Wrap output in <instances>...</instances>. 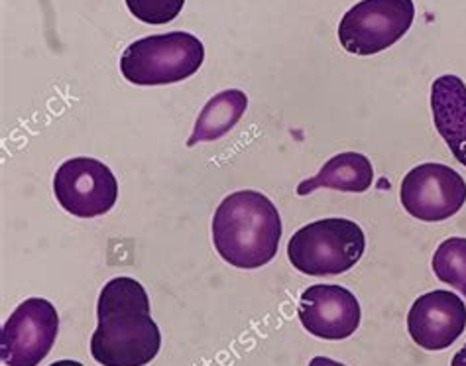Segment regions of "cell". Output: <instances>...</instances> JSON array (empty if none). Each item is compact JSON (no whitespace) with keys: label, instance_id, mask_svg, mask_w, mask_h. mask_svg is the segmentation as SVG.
<instances>
[{"label":"cell","instance_id":"cell-3","mask_svg":"<svg viewBox=\"0 0 466 366\" xmlns=\"http://www.w3.org/2000/svg\"><path fill=\"white\" fill-rule=\"evenodd\" d=\"M364 230L350 219H321L301 227L288 244V259L308 276H339L362 259Z\"/></svg>","mask_w":466,"mask_h":366},{"label":"cell","instance_id":"cell-8","mask_svg":"<svg viewBox=\"0 0 466 366\" xmlns=\"http://www.w3.org/2000/svg\"><path fill=\"white\" fill-rule=\"evenodd\" d=\"M400 198L403 209L420 221H445L466 203V181L452 168L429 162L403 178Z\"/></svg>","mask_w":466,"mask_h":366},{"label":"cell","instance_id":"cell-4","mask_svg":"<svg viewBox=\"0 0 466 366\" xmlns=\"http://www.w3.org/2000/svg\"><path fill=\"white\" fill-rule=\"evenodd\" d=\"M205 47L198 36L169 32L132 42L120 57V73L134 85H169L199 71Z\"/></svg>","mask_w":466,"mask_h":366},{"label":"cell","instance_id":"cell-2","mask_svg":"<svg viewBox=\"0 0 466 366\" xmlns=\"http://www.w3.org/2000/svg\"><path fill=\"white\" fill-rule=\"evenodd\" d=\"M281 217L264 193L242 189L227 195L213 217V244L220 259L242 270L274 260Z\"/></svg>","mask_w":466,"mask_h":366},{"label":"cell","instance_id":"cell-15","mask_svg":"<svg viewBox=\"0 0 466 366\" xmlns=\"http://www.w3.org/2000/svg\"><path fill=\"white\" fill-rule=\"evenodd\" d=\"M186 0H127L132 16L146 24H167L179 16Z\"/></svg>","mask_w":466,"mask_h":366},{"label":"cell","instance_id":"cell-16","mask_svg":"<svg viewBox=\"0 0 466 366\" xmlns=\"http://www.w3.org/2000/svg\"><path fill=\"white\" fill-rule=\"evenodd\" d=\"M309 366H347V364H340V362H337V361H333V359H329V357H315V359L309 362Z\"/></svg>","mask_w":466,"mask_h":366},{"label":"cell","instance_id":"cell-11","mask_svg":"<svg viewBox=\"0 0 466 366\" xmlns=\"http://www.w3.org/2000/svg\"><path fill=\"white\" fill-rule=\"evenodd\" d=\"M431 113L435 128L457 162L466 168V83L443 76L431 85Z\"/></svg>","mask_w":466,"mask_h":366},{"label":"cell","instance_id":"cell-18","mask_svg":"<svg viewBox=\"0 0 466 366\" xmlns=\"http://www.w3.org/2000/svg\"><path fill=\"white\" fill-rule=\"evenodd\" d=\"M50 366H83V364L77 362V361H57V362H54Z\"/></svg>","mask_w":466,"mask_h":366},{"label":"cell","instance_id":"cell-14","mask_svg":"<svg viewBox=\"0 0 466 366\" xmlns=\"http://www.w3.org/2000/svg\"><path fill=\"white\" fill-rule=\"evenodd\" d=\"M433 272L441 282L466 298V239L451 237L439 244L433 254Z\"/></svg>","mask_w":466,"mask_h":366},{"label":"cell","instance_id":"cell-12","mask_svg":"<svg viewBox=\"0 0 466 366\" xmlns=\"http://www.w3.org/2000/svg\"><path fill=\"white\" fill-rule=\"evenodd\" d=\"M372 181L374 168L364 154L342 152L330 158L315 178L301 181L298 186V195H309L317 189L362 193L372 186Z\"/></svg>","mask_w":466,"mask_h":366},{"label":"cell","instance_id":"cell-17","mask_svg":"<svg viewBox=\"0 0 466 366\" xmlns=\"http://www.w3.org/2000/svg\"><path fill=\"white\" fill-rule=\"evenodd\" d=\"M451 366H466V345L451 361Z\"/></svg>","mask_w":466,"mask_h":366},{"label":"cell","instance_id":"cell-7","mask_svg":"<svg viewBox=\"0 0 466 366\" xmlns=\"http://www.w3.org/2000/svg\"><path fill=\"white\" fill-rule=\"evenodd\" d=\"M59 331V315L42 298L22 301L0 331V357L6 366H38L52 351Z\"/></svg>","mask_w":466,"mask_h":366},{"label":"cell","instance_id":"cell-9","mask_svg":"<svg viewBox=\"0 0 466 366\" xmlns=\"http://www.w3.org/2000/svg\"><path fill=\"white\" fill-rule=\"evenodd\" d=\"M298 315L311 335L325 341H342L360 325V303L347 288L315 284L301 294Z\"/></svg>","mask_w":466,"mask_h":366},{"label":"cell","instance_id":"cell-5","mask_svg":"<svg viewBox=\"0 0 466 366\" xmlns=\"http://www.w3.org/2000/svg\"><path fill=\"white\" fill-rule=\"evenodd\" d=\"M413 18V0H360L342 16L339 42L349 54L374 56L400 42Z\"/></svg>","mask_w":466,"mask_h":366},{"label":"cell","instance_id":"cell-6","mask_svg":"<svg viewBox=\"0 0 466 366\" xmlns=\"http://www.w3.org/2000/svg\"><path fill=\"white\" fill-rule=\"evenodd\" d=\"M54 193L69 215L93 219L113 209L118 181L113 169L95 158H71L57 168Z\"/></svg>","mask_w":466,"mask_h":366},{"label":"cell","instance_id":"cell-10","mask_svg":"<svg viewBox=\"0 0 466 366\" xmlns=\"http://www.w3.org/2000/svg\"><path fill=\"white\" fill-rule=\"evenodd\" d=\"M466 329V305L447 290L417 298L408 313V331L425 351L449 349Z\"/></svg>","mask_w":466,"mask_h":366},{"label":"cell","instance_id":"cell-13","mask_svg":"<svg viewBox=\"0 0 466 366\" xmlns=\"http://www.w3.org/2000/svg\"><path fill=\"white\" fill-rule=\"evenodd\" d=\"M247 107L248 97L238 89H228L215 95L203 107L198 122H195L191 138L187 140V146L223 138L227 132L237 127V122L247 113Z\"/></svg>","mask_w":466,"mask_h":366},{"label":"cell","instance_id":"cell-1","mask_svg":"<svg viewBox=\"0 0 466 366\" xmlns=\"http://www.w3.org/2000/svg\"><path fill=\"white\" fill-rule=\"evenodd\" d=\"M91 355L103 366H146L162 347V333L150 315V300L140 282L113 278L96 301Z\"/></svg>","mask_w":466,"mask_h":366}]
</instances>
